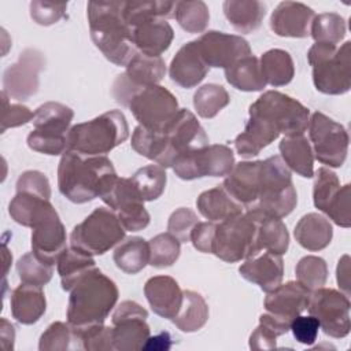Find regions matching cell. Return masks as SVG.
Returning a JSON list of instances; mask_svg holds the SVG:
<instances>
[{"label": "cell", "instance_id": "3", "mask_svg": "<svg viewBox=\"0 0 351 351\" xmlns=\"http://www.w3.org/2000/svg\"><path fill=\"white\" fill-rule=\"evenodd\" d=\"M123 5L125 1H89L86 5L92 41L117 66H126L137 53Z\"/></svg>", "mask_w": 351, "mask_h": 351}, {"label": "cell", "instance_id": "36", "mask_svg": "<svg viewBox=\"0 0 351 351\" xmlns=\"http://www.w3.org/2000/svg\"><path fill=\"white\" fill-rule=\"evenodd\" d=\"M130 145L137 154L156 162L159 166L170 167L169 143L163 130H148L138 125L132 134Z\"/></svg>", "mask_w": 351, "mask_h": 351}, {"label": "cell", "instance_id": "31", "mask_svg": "<svg viewBox=\"0 0 351 351\" xmlns=\"http://www.w3.org/2000/svg\"><path fill=\"white\" fill-rule=\"evenodd\" d=\"M293 234L303 248L308 251H319L330 244L333 228L325 217L317 213H308L299 219Z\"/></svg>", "mask_w": 351, "mask_h": 351}, {"label": "cell", "instance_id": "4", "mask_svg": "<svg viewBox=\"0 0 351 351\" xmlns=\"http://www.w3.org/2000/svg\"><path fill=\"white\" fill-rule=\"evenodd\" d=\"M115 282L95 267L86 273L70 291L67 322L74 329L104 324L118 302Z\"/></svg>", "mask_w": 351, "mask_h": 351}, {"label": "cell", "instance_id": "43", "mask_svg": "<svg viewBox=\"0 0 351 351\" xmlns=\"http://www.w3.org/2000/svg\"><path fill=\"white\" fill-rule=\"evenodd\" d=\"M291 322L270 313L259 317V325L250 336L251 350H273L277 347V337L289 330Z\"/></svg>", "mask_w": 351, "mask_h": 351}, {"label": "cell", "instance_id": "59", "mask_svg": "<svg viewBox=\"0 0 351 351\" xmlns=\"http://www.w3.org/2000/svg\"><path fill=\"white\" fill-rule=\"evenodd\" d=\"M336 277H337V284L340 289L348 296L350 295V256L343 255L337 263V270H336Z\"/></svg>", "mask_w": 351, "mask_h": 351}, {"label": "cell", "instance_id": "8", "mask_svg": "<svg viewBox=\"0 0 351 351\" xmlns=\"http://www.w3.org/2000/svg\"><path fill=\"white\" fill-rule=\"evenodd\" d=\"M73 110L58 101H47L37 107L33 130L27 134V145L45 155H63L67 149V133L73 121Z\"/></svg>", "mask_w": 351, "mask_h": 351}, {"label": "cell", "instance_id": "38", "mask_svg": "<svg viewBox=\"0 0 351 351\" xmlns=\"http://www.w3.org/2000/svg\"><path fill=\"white\" fill-rule=\"evenodd\" d=\"M208 319V306L203 296L195 291H182V304L171 318L173 324L182 332H196L206 325Z\"/></svg>", "mask_w": 351, "mask_h": 351}, {"label": "cell", "instance_id": "30", "mask_svg": "<svg viewBox=\"0 0 351 351\" xmlns=\"http://www.w3.org/2000/svg\"><path fill=\"white\" fill-rule=\"evenodd\" d=\"M12 317L23 325L36 324L45 313L47 300L43 287L22 282L10 296Z\"/></svg>", "mask_w": 351, "mask_h": 351}, {"label": "cell", "instance_id": "5", "mask_svg": "<svg viewBox=\"0 0 351 351\" xmlns=\"http://www.w3.org/2000/svg\"><path fill=\"white\" fill-rule=\"evenodd\" d=\"M298 203L296 189L291 170L281 156L259 160L256 199L245 211L271 218H284L292 213Z\"/></svg>", "mask_w": 351, "mask_h": 351}, {"label": "cell", "instance_id": "52", "mask_svg": "<svg viewBox=\"0 0 351 351\" xmlns=\"http://www.w3.org/2000/svg\"><path fill=\"white\" fill-rule=\"evenodd\" d=\"M74 329V328H73ZM75 339L80 347L88 351H111L112 344V328L104 324L93 325L82 329H74Z\"/></svg>", "mask_w": 351, "mask_h": 351}, {"label": "cell", "instance_id": "15", "mask_svg": "<svg viewBox=\"0 0 351 351\" xmlns=\"http://www.w3.org/2000/svg\"><path fill=\"white\" fill-rule=\"evenodd\" d=\"M307 310L319 322L326 336L341 339L350 333V299L333 288H318L310 293Z\"/></svg>", "mask_w": 351, "mask_h": 351}, {"label": "cell", "instance_id": "32", "mask_svg": "<svg viewBox=\"0 0 351 351\" xmlns=\"http://www.w3.org/2000/svg\"><path fill=\"white\" fill-rule=\"evenodd\" d=\"M196 207L211 222H222L243 213V206L233 200L222 185L202 192L196 200Z\"/></svg>", "mask_w": 351, "mask_h": 351}, {"label": "cell", "instance_id": "9", "mask_svg": "<svg viewBox=\"0 0 351 351\" xmlns=\"http://www.w3.org/2000/svg\"><path fill=\"white\" fill-rule=\"evenodd\" d=\"M125 229L111 208L97 207L70 234V247L89 255H103L125 239Z\"/></svg>", "mask_w": 351, "mask_h": 351}, {"label": "cell", "instance_id": "58", "mask_svg": "<svg viewBox=\"0 0 351 351\" xmlns=\"http://www.w3.org/2000/svg\"><path fill=\"white\" fill-rule=\"evenodd\" d=\"M217 222H197L191 233L193 247L204 254H211Z\"/></svg>", "mask_w": 351, "mask_h": 351}, {"label": "cell", "instance_id": "20", "mask_svg": "<svg viewBox=\"0 0 351 351\" xmlns=\"http://www.w3.org/2000/svg\"><path fill=\"white\" fill-rule=\"evenodd\" d=\"M44 67L45 58L43 52L36 48L23 49L18 60L3 73V92L18 101L29 100L38 90V74Z\"/></svg>", "mask_w": 351, "mask_h": 351}, {"label": "cell", "instance_id": "47", "mask_svg": "<svg viewBox=\"0 0 351 351\" xmlns=\"http://www.w3.org/2000/svg\"><path fill=\"white\" fill-rule=\"evenodd\" d=\"M178 25L188 33H202L210 22V11L204 1H177L176 14Z\"/></svg>", "mask_w": 351, "mask_h": 351}, {"label": "cell", "instance_id": "19", "mask_svg": "<svg viewBox=\"0 0 351 351\" xmlns=\"http://www.w3.org/2000/svg\"><path fill=\"white\" fill-rule=\"evenodd\" d=\"M148 311L133 300H123L112 314V344L115 351L143 350L151 330Z\"/></svg>", "mask_w": 351, "mask_h": 351}, {"label": "cell", "instance_id": "14", "mask_svg": "<svg viewBox=\"0 0 351 351\" xmlns=\"http://www.w3.org/2000/svg\"><path fill=\"white\" fill-rule=\"evenodd\" d=\"M308 136L313 143V154L318 162L329 167H340L344 163L350 136L341 123L315 111L308 122Z\"/></svg>", "mask_w": 351, "mask_h": 351}, {"label": "cell", "instance_id": "48", "mask_svg": "<svg viewBox=\"0 0 351 351\" xmlns=\"http://www.w3.org/2000/svg\"><path fill=\"white\" fill-rule=\"evenodd\" d=\"M149 263L152 267L165 269L176 263L181 252V241L173 234L159 233L148 241Z\"/></svg>", "mask_w": 351, "mask_h": 351}, {"label": "cell", "instance_id": "11", "mask_svg": "<svg viewBox=\"0 0 351 351\" xmlns=\"http://www.w3.org/2000/svg\"><path fill=\"white\" fill-rule=\"evenodd\" d=\"M248 112H254L267 121L280 134H303L310 122V110L296 99L277 92L262 93L251 106Z\"/></svg>", "mask_w": 351, "mask_h": 351}, {"label": "cell", "instance_id": "55", "mask_svg": "<svg viewBox=\"0 0 351 351\" xmlns=\"http://www.w3.org/2000/svg\"><path fill=\"white\" fill-rule=\"evenodd\" d=\"M3 99V118H1V133H4L10 128H16L25 125L34 118V112L30 111L26 106L22 104H11L10 97L1 90Z\"/></svg>", "mask_w": 351, "mask_h": 351}, {"label": "cell", "instance_id": "56", "mask_svg": "<svg viewBox=\"0 0 351 351\" xmlns=\"http://www.w3.org/2000/svg\"><path fill=\"white\" fill-rule=\"evenodd\" d=\"M16 192H29L47 200L51 197V186L47 176L37 170L23 171L16 181Z\"/></svg>", "mask_w": 351, "mask_h": 351}, {"label": "cell", "instance_id": "57", "mask_svg": "<svg viewBox=\"0 0 351 351\" xmlns=\"http://www.w3.org/2000/svg\"><path fill=\"white\" fill-rule=\"evenodd\" d=\"M289 330H292L293 337L306 346L314 344L319 330V322L314 315H298L292 319Z\"/></svg>", "mask_w": 351, "mask_h": 351}, {"label": "cell", "instance_id": "45", "mask_svg": "<svg viewBox=\"0 0 351 351\" xmlns=\"http://www.w3.org/2000/svg\"><path fill=\"white\" fill-rule=\"evenodd\" d=\"M310 34L315 43L337 45L346 36V21L336 12H324L314 16Z\"/></svg>", "mask_w": 351, "mask_h": 351}, {"label": "cell", "instance_id": "16", "mask_svg": "<svg viewBox=\"0 0 351 351\" xmlns=\"http://www.w3.org/2000/svg\"><path fill=\"white\" fill-rule=\"evenodd\" d=\"M166 74V63L160 56H149L137 52L126 64L125 73L119 74L112 84V96L122 106L143 88L158 85Z\"/></svg>", "mask_w": 351, "mask_h": 351}, {"label": "cell", "instance_id": "49", "mask_svg": "<svg viewBox=\"0 0 351 351\" xmlns=\"http://www.w3.org/2000/svg\"><path fill=\"white\" fill-rule=\"evenodd\" d=\"M295 274L298 282H300L304 288L313 292L325 285L328 280V265L319 256L307 255L298 262L295 267Z\"/></svg>", "mask_w": 351, "mask_h": 351}, {"label": "cell", "instance_id": "12", "mask_svg": "<svg viewBox=\"0 0 351 351\" xmlns=\"http://www.w3.org/2000/svg\"><path fill=\"white\" fill-rule=\"evenodd\" d=\"M128 107L140 126L156 132L165 130L180 111L176 96L160 85L140 89L130 99Z\"/></svg>", "mask_w": 351, "mask_h": 351}, {"label": "cell", "instance_id": "13", "mask_svg": "<svg viewBox=\"0 0 351 351\" xmlns=\"http://www.w3.org/2000/svg\"><path fill=\"white\" fill-rule=\"evenodd\" d=\"M234 166L233 151L223 144H211L178 156L171 169L181 180L228 176Z\"/></svg>", "mask_w": 351, "mask_h": 351}, {"label": "cell", "instance_id": "17", "mask_svg": "<svg viewBox=\"0 0 351 351\" xmlns=\"http://www.w3.org/2000/svg\"><path fill=\"white\" fill-rule=\"evenodd\" d=\"M100 199L115 213L125 230L138 232L148 226L149 214L130 178L117 177Z\"/></svg>", "mask_w": 351, "mask_h": 351}, {"label": "cell", "instance_id": "46", "mask_svg": "<svg viewBox=\"0 0 351 351\" xmlns=\"http://www.w3.org/2000/svg\"><path fill=\"white\" fill-rule=\"evenodd\" d=\"M229 101L228 90L218 84H206L193 95V107L202 118H214Z\"/></svg>", "mask_w": 351, "mask_h": 351}, {"label": "cell", "instance_id": "61", "mask_svg": "<svg viewBox=\"0 0 351 351\" xmlns=\"http://www.w3.org/2000/svg\"><path fill=\"white\" fill-rule=\"evenodd\" d=\"M14 339H15V330L14 326L5 319L1 318L0 321V340L1 347L4 350H11L14 347Z\"/></svg>", "mask_w": 351, "mask_h": 351}, {"label": "cell", "instance_id": "7", "mask_svg": "<svg viewBox=\"0 0 351 351\" xmlns=\"http://www.w3.org/2000/svg\"><path fill=\"white\" fill-rule=\"evenodd\" d=\"M350 48L351 43L346 41L340 48L332 44L315 43L308 49L307 60L313 67V82L318 92L343 95L350 90Z\"/></svg>", "mask_w": 351, "mask_h": 351}, {"label": "cell", "instance_id": "25", "mask_svg": "<svg viewBox=\"0 0 351 351\" xmlns=\"http://www.w3.org/2000/svg\"><path fill=\"white\" fill-rule=\"evenodd\" d=\"M310 293L300 282L288 281L267 292L263 304L267 313L292 322L295 317L307 308Z\"/></svg>", "mask_w": 351, "mask_h": 351}, {"label": "cell", "instance_id": "40", "mask_svg": "<svg viewBox=\"0 0 351 351\" xmlns=\"http://www.w3.org/2000/svg\"><path fill=\"white\" fill-rule=\"evenodd\" d=\"M96 267L92 255L78 251L73 247L66 248L58 259V273L64 291H71L73 287L90 270Z\"/></svg>", "mask_w": 351, "mask_h": 351}, {"label": "cell", "instance_id": "41", "mask_svg": "<svg viewBox=\"0 0 351 351\" xmlns=\"http://www.w3.org/2000/svg\"><path fill=\"white\" fill-rule=\"evenodd\" d=\"M112 258L118 269L128 274H136L149 263L148 241L137 236L128 237L115 248Z\"/></svg>", "mask_w": 351, "mask_h": 351}, {"label": "cell", "instance_id": "51", "mask_svg": "<svg viewBox=\"0 0 351 351\" xmlns=\"http://www.w3.org/2000/svg\"><path fill=\"white\" fill-rule=\"evenodd\" d=\"M75 341V333L73 326L67 322H52L41 335L38 341L40 351H64L71 348V343Z\"/></svg>", "mask_w": 351, "mask_h": 351}, {"label": "cell", "instance_id": "37", "mask_svg": "<svg viewBox=\"0 0 351 351\" xmlns=\"http://www.w3.org/2000/svg\"><path fill=\"white\" fill-rule=\"evenodd\" d=\"M225 78L233 88L244 92H256L266 86L259 59L254 55L244 56L225 69Z\"/></svg>", "mask_w": 351, "mask_h": 351}, {"label": "cell", "instance_id": "1", "mask_svg": "<svg viewBox=\"0 0 351 351\" xmlns=\"http://www.w3.org/2000/svg\"><path fill=\"white\" fill-rule=\"evenodd\" d=\"M11 218L32 228V252L44 263L53 266L67 248V236L56 210L49 200L27 192H16L8 204Z\"/></svg>", "mask_w": 351, "mask_h": 351}, {"label": "cell", "instance_id": "54", "mask_svg": "<svg viewBox=\"0 0 351 351\" xmlns=\"http://www.w3.org/2000/svg\"><path fill=\"white\" fill-rule=\"evenodd\" d=\"M66 10L67 3H48L37 0L30 3V16L41 26H49L59 22L64 16Z\"/></svg>", "mask_w": 351, "mask_h": 351}, {"label": "cell", "instance_id": "26", "mask_svg": "<svg viewBox=\"0 0 351 351\" xmlns=\"http://www.w3.org/2000/svg\"><path fill=\"white\" fill-rule=\"evenodd\" d=\"M210 67L200 55L196 40L184 44L171 59L169 74L173 82L181 88L189 89L200 84L207 75Z\"/></svg>", "mask_w": 351, "mask_h": 351}, {"label": "cell", "instance_id": "29", "mask_svg": "<svg viewBox=\"0 0 351 351\" xmlns=\"http://www.w3.org/2000/svg\"><path fill=\"white\" fill-rule=\"evenodd\" d=\"M132 36L137 52L160 56L170 47L174 30L166 19H149L133 26Z\"/></svg>", "mask_w": 351, "mask_h": 351}, {"label": "cell", "instance_id": "27", "mask_svg": "<svg viewBox=\"0 0 351 351\" xmlns=\"http://www.w3.org/2000/svg\"><path fill=\"white\" fill-rule=\"evenodd\" d=\"M144 295L155 314L171 319L182 304V291L170 276H155L147 280Z\"/></svg>", "mask_w": 351, "mask_h": 351}, {"label": "cell", "instance_id": "24", "mask_svg": "<svg viewBox=\"0 0 351 351\" xmlns=\"http://www.w3.org/2000/svg\"><path fill=\"white\" fill-rule=\"evenodd\" d=\"M239 273L247 281L256 284L262 291L270 292L282 281V258L281 255L270 251L258 252L245 259V262L239 267Z\"/></svg>", "mask_w": 351, "mask_h": 351}, {"label": "cell", "instance_id": "21", "mask_svg": "<svg viewBox=\"0 0 351 351\" xmlns=\"http://www.w3.org/2000/svg\"><path fill=\"white\" fill-rule=\"evenodd\" d=\"M196 43L208 67L225 70L239 59L252 55L251 47L245 38L223 32L208 30L202 34Z\"/></svg>", "mask_w": 351, "mask_h": 351}, {"label": "cell", "instance_id": "18", "mask_svg": "<svg viewBox=\"0 0 351 351\" xmlns=\"http://www.w3.org/2000/svg\"><path fill=\"white\" fill-rule=\"evenodd\" d=\"M313 177H315L313 185L314 206L336 225L350 228V184L340 186L336 173L328 167H319Z\"/></svg>", "mask_w": 351, "mask_h": 351}, {"label": "cell", "instance_id": "60", "mask_svg": "<svg viewBox=\"0 0 351 351\" xmlns=\"http://www.w3.org/2000/svg\"><path fill=\"white\" fill-rule=\"evenodd\" d=\"M171 346V339L167 332H162L154 337H148L143 350H169Z\"/></svg>", "mask_w": 351, "mask_h": 351}, {"label": "cell", "instance_id": "10", "mask_svg": "<svg viewBox=\"0 0 351 351\" xmlns=\"http://www.w3.org/2000/svg\"><path fill=\"white\" fill-rule=\"evenodd\" d=\"M256 230L258 218L248 211L217 222L211 254L229 263L255 255Z\"/></svg>", "mask_w": 351, "mask_h": 351}, {"label": "cell", "instance_id": "35", "mask_svg": "<svg viewBox=\"0 0 351 351\" xmlns=\"http://www.w3.org/2000/svg\"><path fill=\"white\" fill-rule=\"evenodd\" d=\"M256 218H258V230H256V240H255L256 254L261 251H270L277 255L285 254L289 247V234L285 223L280 218L262 217V215H256Z\"/></svg>", "mask_w": 351, "mask_h": 351}, {"label": "cell", "instance_id": "50", "mask_svg": "<svg viewBox=\"0 0 351 351\" xmlns=\"http://www.w3.org/2000/svg\"><path fill=\"white\" fill-rule=\"evenodd\" d=\"M16 273L22 282L43 287L51 281L53 267L41 262L33 252H26L16 262Z\"/></svg>", "mask_w": 351, "mask_h": 351}, {"label": "cell", "instance_id": "6", "mask_svg": "<svg viewBox=\"0 0 351 351\" xmlns=\"http://www.w3.org/2000/svg\"><path fill=\"white\" fill-rule=\"evenodd\" d=\"M129 137L126 118L119 110H110L90 121L77 123L67 133V149L85 156H100Z\"/></svg>", "mask_w": 351, "mask_h": 351}, {"label": "cell", "instance_id": "53", "mask_svg": "<svg viewBox=\"0 0 351 351\" xmlns=\"http://www.w3.org/2000/svg\"><path fill=\"white\" fill-rule=\"evenodd\" d=\"M197 222V215L193 210L180 207L171 213L167 222V230L181 243H188L191 241V233Z\"/></svg>", "mask_w": 351, "mask_h": 351}, {"label": "cell", "instance_id": "44", "mask_svg": "<svg viewBox=\"0 0 351 351\" xmlns=\"http://www.w3.org/2000/svg\"><path fill=\"white\" fill-rule=\"evenodd\" d=\"M132 182L141 195L144 202L156 200L165 191L167 174L159 165H148L138 169L132 177Z\"/></svg>", "mask_w": 351, "mask_h": 351}, {"label": "cell", "instance_id": "28", "mask_svg": "<svg viewBox=\"0 0 351 351\" xmlns=\"http://www.w3.org/2000/svg\"><path fill=\"white\" fill-rule=\"evenodd\" d=\"M259 176V160L239 162L233 166L232 171L223 180V189L230 195L233 200L248 208L256 199Z\"/></svg>", "mask_w": 351, "mask_h": 351}, {"label": "cell", "instance_id": "39", "mask_svg": "<svg viewBox=\"0 0 351 351\" xmlns=\"http://www.w3.org/2000/svg\"><path fill=\"white\" fill-rule=\"evenodd\" d=\"M261 71L266 85L284 86L289 84L295 75V64L292 56L284 49H269L259 59Z\"/></svg>", "mask_w": 351, "mask_h": 351}, {"label": "cell", "instance_id": "2", "mask_svg": "<svg viewBox=\"0 0 351 351\" xmlns=\"http://www.w3.org/2000/svg\"><path fill=\"white\" fill-rule=\"evenodd\" d=\"M112 162L104 156H85L66 149L58 166L59 192L82 204L100 197L117 178Z\"/></svg>", "mask_w": 351, "mask_h": 351}, {"label": "cell", "instance_id": "42", "mask_svg": "<svg viewBox=\"0 0 351 351\" xmlns=\"http://www.w3.org/2000/svg\"><path fill=\"white\" fill-rule=\"evenodd\" d=\"M177 1H125L123 18L133 27L149 19H169L176 14Z\"/></svg>", "mask_w": 351, "mask_h": 351}, {"label": "cell", "instance_id": "22", "mask_svg": "<svg viewBox=\"0 0 351 351\" xmlns=\"http://www.w3.org/2000/svg\"><path fill=\"white\" fill-rule=\"evenodd\" d=\"M163 132L166 133L169 143L170 167L178 156L208 145L206 130L195 114L186 108H180L174 119L166 126Z\"/></svg>", "mask_w": 351, "mask_h": 351}, {"label": "cell", "instance_id": "33", "mask_svg": "<svg viewBox=\"0 0 351 351\" xmlns=\"http://www.w3.org/2000/svg\"><path fill=\"white\" fill-rule=\"evenodd\" d=\"M281 159L299 176L311 178L314 176V155L308 140L303 134L284 136L278 144Z\"/></svg>", "mask_w": 351, "mask_h": 351}, {"label": "cell", "instance_id": "23", "mask_svg": "<svg viewBox=\"0 0 351 351\" xmlns=\"http://www.w3.org/2000/svg\"><path fill=\"white\" fill-rule=\"evenodd\" d=\"M314 11L299 1L280 3L270 16V27L280 37L304 38L310 36Z\"/></svg>", "mask_w": 351, "mask_h": 351}, {"label": "cell", "instance_id": "34", "mask_svg": "<svg viewBox=\"0 0 351 351\" xmlns=\"http://www.w3.org/2000/svg\"><path fill=\"white\" fill-rule=\"evenodd\" d=\"M222 8L234 30L244 34L256 30L266 14V5L258 0H226Z\"/></svg>", "mask_w": 351, "mask_h": 351}]
</instances>
